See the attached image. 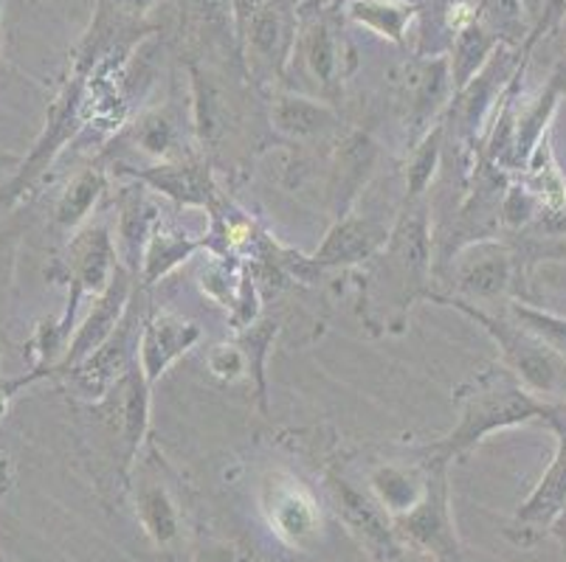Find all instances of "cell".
I'll list each match as a JSON object with an SVG mask.
<instances>
[{"label":"cell","mask_w":566,"mask_h":562,"mask_svg":"<svg viewBox=\"0 0 566 562\" xmlns=\"http://www.w3.org/2000/svg\"><path fill=\"white\" fill-rule=\"evenodd\" d=\"M364 318L375 332L400 335L420 298H431L434 236L429 200L406 203L392 225L389 242L361 265Z\"/></svg>","instance_id":"obj_1"},{"label":"cell","mask_w":566,"mask_h":562,"mask_svg":"<svg viewBox=\"0 0 566 562\" xmlns=\"http://www.w3.org/2000/svg\"><path fill=\"white\" fill-rule=\"evenodd\" d=\"M457 425L440 442L426 447V453L454 462L462 453L485 442L488 436L511 427L530 425L547 416V402L530 394L511 369L491 363L454 391Z\"/></svg>","instance_id":"obj_2"},{"label":"cell","mask_w":566,"mask_h":562,"mask_svg":"<svg viewBox=\"0 0 566 562\" xmlns=\"http://www.w3.org/2000/svg\"><path fill=\"white\" fill-rule=\"evenodd\" d=\"M431 301L449 304V307L460 309L462 316L471 318L473 324H480L499 347V358H502L499 363L511 369L530 394H535L542 402L566 400V358L555 352L547 340L524 329L511 316H491L485 307H476L473 301L440 296V293H434Z\"/></svg>","instance_id":"obj_3"},{"label":"cell","mask_w":566,"mask_h":562,"mask_svg":"<svg viewBox=\"0 0 566 562\" xmlns=\"http://www.w3.org/2000/svg\"><path fill=\"white\" fill-rule=\"evenodd\" d=\"M449 464L446 458L426 453V484L420 501L406 515L392 518L400 543L434 562H462V545L451 515Z\"/></svg>","instance_id":"obj_4"},{"label":"cell","mask_w":566,"mask_h":562,"mask_svg":"<svg viewBox=\"0 0 566 562\" xmlns=\"http://www.w3.org/2000/svg\"><path fill=\"white\" fill-rule=\"evenodd\" d=\"M118 247L113 242L111 225L105 220H91L71 234L69 251L60 259V278L69 282V301L54 321L56 335L69 349V340L76 329V312L85 298H96L107 290L116 273Z\"/></svg>","instance_id":"obj_5"},{"label":"cell","mask_w":566,"mask_h":562,"mask_svg":"<svg viewBox=\"0 0 566 562\" xmlns=\"http://www.w3.org/2000/svg\"><path fill=\"white\" fill-rule=\"evenodd\" d=\"M150 389L153 383L136 360L125 378L91 405L94 425H99V431L107 436V453L116 462L122 481L130 476L138 447L150 427Z\"/></svg>","instance_id":"obj_6"},{"label":"cell","mask_w":566,"mask_h":562,"mask_svg":"<svg viewBox=\"0 0 566 562\" xmlns=\"http://www.w3.org/2000/svg\"><path fill=\"white\" fill-rule=\"evenodd\" d=\"M293 56L305 62L307 74L316 79L324 99L336 105L344 76L353 74L355 68L353 49L342 29V9L318 0H307L305 7H300V31H296Z\"/></svg>","instance_id":"obj_7"},{"label":"cell","mask_w":566,"mask_h":562,"mask_svg":"<svg viewBox=\"0 0 566 562\" xmlns=\"http://www.w3.org/2000/svg\"><path fill=\"white\" fill-rule=\"evenodd\" d=\"M296 31H300V3L265 0L240 45L249 76H254L260 85L285 79V71L293 60V45H296Z\"/></svg>","instance_id":"obj_8"},{"label":"cell","mask_w":566,"mask_h":562,"mask_svg":"<svg viewBox=\"0 0 566 562\" xmlns=\"http://www.w3.org/2000/svg\"><path fill=\"white\" fill-rule=\"evenodd\" d=\"M147 309L138 307V301H130L125 318L113 329L111 338L96 349L94 354H87L80 365L65 374L74 391L85 400L96 402L125 378L130 365L138 360V343H142V329Z\"/></svg>","instance_id":"obj_9"},{"label":"cell","mask_w":566,"mask_h":562,"mask_svg":"<svg viewBox=\"0 0 566 562\" xmlns=\"http://www.w3.org/2000/svg\"><path fill=\"white\" fill-rule=\"evenodd\" d=\"M327 481H331L338 518L344 520V526L358 538V543L367 549V554L375 562H395L398 556H403L406 545L400 543L398 532H395L392 515L380 507L373 492H364L342 476H331Z\"/></svg>","instance_id":"obj_10"},{"label":"cell","mask_w":566,"mask_h":562,"mask_svg":"<svg viewBox=\"0 0 566 562\" xmlns=\"http://www.w3.org/2000/svg\"><path fill=\"white\" fill-rule=\"evenodd\" d=\"M454 296L462 301H493L507 296L513 285V254L496 240H482L462 247L449 262Z\"/></svg>","instance_id":"obj_11"},{"label":"cell","mask_w":566,"mask_h":562,"mask_svg":"<svg viewBox=\"0 0 566 562\" xmlns=\"http://www.w3.org/2000/svg\"><path fill=\"white\" fill-rule=\"evenodd\" d=\"M133 278L136 276H133L125 265L116 267L107 290L94 298V304L87 309L85 321L76 324L74 335H71L69 340V349H65L63 360H60V365L54 369V378H65L74 365H80L87 354H94L96 349L111 338L113 329L122 324V318H125L127 307H130L133 301V285H136Z\"/></svg>","instance_id":"obj_12"},{"label":"cell","mask_w":566,"mask_h":562,"mask_svg":"<svg viewBox=\"0 0 566 562\" xmlns=\"http://www.w3.org/2000/svg\"><path fill=\"white\" fill-rule=\"evenodd\" d=\"M566 509V436L555 433V456L544 470L542 481L535 484L527 501L516 509L507 529V538L522 549L535 545L553 529L558 515Z\"/></svg>","instance_id":"obj_13"},{"label":"cell","mask_w":566,"mask_h":562,"mask_svg":"<svg viewBox=\"0 0 566 562\" xmlns=\"http://www.w3.org/2000/svg\"><path fill=\"white\" fill-rule=\"evenodd\" d=\"M200 340V327L184 318L175 309H150L144 318L142 343H138V363L150 383L161 380L164 371L175 360L187 354Z\"/></svg>","instance_id":"obj_14"},{"label":"cell","mask_w":566,"mask_h":562,"mask_svg":"<svg viewBox=\"0 0 566 562\" xmlns=\"http://www.w3.org/2000/svg\"><path fill=\"white\" fill-rule=\"evenodd\" d=\"M392 229L375 216L344 214L331 225L327 236L313 254V265L322 267H361L389 242Z\"/></svg>","instance_id":"obj_15"},{"label":"cell","mask_w":566,"mask_h":562,"mask_svg":"<svg viewBox=\"0 0 566 562\" xmlns=\"http://www.w3.org/2000/svg\"><path fill=\"white\" fill-rule=\"evenodd\" d=\"M130 178L142 180L147 189L161 192L164 198L181 205H198V209H212L218 200V185H214L209 167L192 158H178V161H161L156 167L133 169L125 167Z\"/></svg>","instance_id":"obj_16"},{"label":"cell","mask_w":566,"mask_h":562,"mask_svg":"<svg viewBox=\"0 0 566 562\" xmlns=\"http://www.w3.org/2000/svg\"><path fill=\"white\" fill-rule=\"evenodd\" d=\"M161 223L158 209L147 198V185L133 178L130 183L122 185L116 194V242L118 254L125 256V267L138 276L142 273L144 247L150 242L153 231Z\"/></svg>","instance_id":"obj_17"},{"label":"cell","mask_w":566,"mask_h":562,"mask_svg":"<svg viewBox=\"0 0 566 562\" xmlns=\"http://www.w3.org/2000/svg\"><path fill=\"white\" fill-rule=\"evenodd\" d=\"M265 512L276 532L293 545H302L316 538L318 532V509L311 495L300 487V481H274L268 484Z\"/></svg>","instance_id":"obj_18"},{"label":"cell","mask_w":566,"mask_h":562,"mask_svg":"<svg viewBox=\"0 0 566 562\" xmlns=\"http://www.w3.org/2000/svg\"><path fill=\"white\" fill-rule=\"evenodd\" d=\"M271 124L282 136L307 141V138L327 136L338 124V110L327 99L280 91L271 99Z\"/></svg>","instance_id":"obj_19"},{"label":"cell","mask_w":566,"mask_h":562,"mask_svg":"<svg viewBox=\"0 0 566 562\" xmlns=\"http://www.w3.org/2000/svg\"><path fill=\"white\" fill-rule=\"evenodd\" d=\"M378 147L367 132H353L342 141L336 155V172H333V211L338 216L349 214V205L358 198L361 185L373 174Z\"/></svg>","instance_id":"obj_20"},{"label":"cell","mask_w":566,"mask_h":562,"mask_svg":"<svg viewBox=\"0 0 566 562\" xmlns=\"http://www.w3.org/2000/svg\"><path fill=\"white\" fill-rule=\"evenodd\" d=\"M502 45V40L480 18H473L471 23L462 25L454 34V40H451L449 49V68L454 93H460L473 76L480 74Z\"/></svg>","instance_id":"obj_21"},{"label":"cell","mask_w":566,"mask_h":562,"mask_svg":"<svg viewBox=\"0 0 566 562\" xmlns=\"http://www.w3.org/2000/svg\"><path fill=\"white\" fill-rule=\"evenodd\" d=\"M342 12L378 38H386L395 45H406L411 23L423 12V7L411 3V0H349Z\"/></svg>","instance_id":"obj_22"},{"label":"cell","mask_w":566,"mask_h":562,"mask_svg":"<svg viewBox=\"0 0 566 562\" xmlns=\"http://www.w3.org/2000/svg\"><path fill=\"white\" fill-rule=\"evenodd\" d=\"M107 178L99 167L82 169L69 185L65 192L60 194L54 209V225L65 234H74L82 225L91 223V214L99 205V200L105 198Z\"/></svg>","instance_id":"obj_23"},{"label":"cell","mask_w":566,"mask_h":562,"mask_svg":"<svg viewBox=\"0 0 566 562\" xmlns=\"http://www.w3.org/2000/svg\"><path fill=\"white\" fill-rule=\"evenodd\" d=\"M566 93V62L549 76L547 91L542 93V99L535 102L522 118H518L516 127V149H513V167H527L530 155H533L535 144L542 141L549 132V121H553V113L558 107V99Z\"/></svg>","instance_id":"obj_24"},{"label":"cell","mask_w":566,"mask_h":562,"mask_svg":"<svg viewBox=\"0 0 566 562\" xmlns=\"http://www.w3.org/2000/svg\"><path fill=\"white\" fill-rule=\"evenodd\" d=\"M426 470H406L400 464H380L369 473V492L380 501L386 512L398 518L406 515L423 495Z\"/></svg>","instance_id":"obj_25"},{"label":"cell","mask_w":566,"mask_h":562,"mask_svg":"<svg viewBox=\"0 0 566 562\" xmlns=\"http://www.w3.org/2000/svg\"><path fill=\"white\" fill-rule=\"evenodd\" d=\"M136 503L138 518H142V526L147 529L150 540L158 549L167 551L181 534V518H178V509H175L167 487L158 481H144L136 492Z\"/></svg>","instance_id":"obj_26"},{"label":"cell","mask_w":566,"mask_h":562,"mask_svg":"<svg viewBox=\"0 0 566 562\" xmlns=\"http://www.w3.org/2000/svg\"><path fill=\"white\" fill-rule=\"evenodd\" d=\"M195 247H198V242L189 240L187 234L158 223L156 231H153L150 242H147V247H144V259H142L144 285L147 287L156 285L158 278L167 276L172 267H178L184 259H189V256L195 254Z\"/></svg>","instance_id":"obj_27"},{"label":"cell","mask_w":566,"mask_h":562,"mask_svg":"<svg viewBox=\"0 0 566 562\" xmlns=\"http://www.w3.org/2000/svg\"><path fill=\"white\" fill-rule=\"evenodd\" d=\"M442 136H446V124H437L434 130L411 147L409 169H406V203L423 200L429 192L431 180H434L437 167H440Z\"/></svg>","instance_id":"obj_28"},{"label":"cell","mask_w":566,"mask_h":562,"mask_svg":"<svg viewBox=\"0 0 566 562\" xmlns=\"http://www.w3.org/2000/svg\"><path fill=\"white\" fill-rule=\"evenodd\" d=\"M136 144L153 158L161 161H178L175 158V147H178V127L167 113L156 110L147 113L136 121Z\"/></svg>","instance_id":"obj_29"},{"label":"cell","mask_w":566,"mask_h":562,"mask_svg":"<svg viewBox=\"0 0 566 562\" xmlns=\"http://www.w3.org/2000/svg\"><path fill=\"white\" fill-rule=\"evenodd\" d=\"M507 316L516 324H522L524 329H530L533 335H538L542 340H547L555 352H560L566 358V318L553 316L547 309L530 307V304L522 301L507 304Z\"/></svg>","instance_id":"obj_30"},{"label":"cell","mask_w":566,"mask_h":562,"mask_svg":"<svg viewBox=\"0 0 566 562\" xmlns=\"http://www.w3.org/2000/svg\"><path fill=\"white\" fill-rule=\"evenodd\" d=\"M276 335V324L271 321H260L251 327L249 324V332L240 335V349H243L245 354V363H249V374L254 371L256 374V391H260V396H265V380H262V358H265L268 347H271V340H274Z\"/></svg>","instance_id":"obj_31"},{"label":"cell","mask_w":566,"mask_h":562,"mask_svg":"<svg viewBox=\"0 0 566 562\" xmlns=\"http://www.w3.org/2000/svg\"><path fill=\"white\" fill-rule=\"evenodd\" d=\"M538 211H542V203L535 200L527 185H507V192L502 198V225L522 229Z\"/></svg>","instance_id":"obj_32"},{"label":"cell","mask_w":566,"mask_h":562,"mask_svg":"<svg viewBox=\"0 0 566 562\" xmlns=\"http://www.w3.org/2000/svg\"><path fill=\"white\" fill-rule=\"evenodd\" d=\"M209 371L214 378L223 380V383H234L249 371V363H245V354L240 349V343H223V347H214L209 352Z\"/></svg>","instance_id":"obj_33"},{"label":"cell","mask_w":566,"mask_h":562,"mask_svg":"<svg viewBox=\"0 0 566 562\" xmlns=\"http://www.w3.org/2000/svg\"><path fill=\"white\" fill-rule=\"evenodd\" d=\"M18 231H0V321H3V307H7L9 287L14 278V262H18Z\"/></svg>","instance_id":"obj_34"},{"label":"cell","mask_w":566,"mask_h":562,"mask_svg":"<svg viewBox=\"0 0 566 562\" xmlns=\"http://www.w3.org/2000/svg\"><path fill=\"white\" fill-rule=\"evenodd\" d=\"M566 14V0H544V9H542V18H538V23H535L533 34H530L527 43L522 45L524 54H530L533 51V45L538 43V40L547 34L549 29H555V25L560 23V18Z\"/></svg>","instance_id":"obj_35"},{"label":"cell","mask_w":566,"mask_h":562,"mask_svg":"<svg viewBox=\"0 0 566 562\" xmlns=\"http://www.w3.org/2000/svg\"><path fill=\"white\" fill-rule=\"evenodd\" d=\"M553 433H564L566 436V400L560 402H547V416H544Z\"/></svg>","instance_id":"obj_36"},{"label":"cell","mask_w":566,"mask_h":562,"mask_svg":"<svg viewBox=\"0 0 566 562\" xmlns=\"http://www.w3.org/2000/svg\"><path fill=\"white\" fill-rule=\"evenodd\" d=\"M9 487H12V462H9L7 450L0 447V498L9 492Z\"/></svg>","instance_id":"obj_37"},{"label":"cell","mask_w":566,"mask_h":562,"mask_svg":"<svg viewBox=\"0 0 566 562\" xmlns=\"http://www.w3.org/2000/svg\"><path fill=\"white\" fill-rule=\"evenodd\" d=\"M549 532H553L555 538H558L560 543H564V549H566V509L558 515V520H555L553 529H549Z\"/></svg>","instance_id":"obj_38"},{"label":"cell","mask_w":566,"mask_h":562,"mask_svg":"<svg viewBox=\"0 0 566 562\" xmlns=\"http://www.w3.org/2000/svg\"><path fill=\"white\" fill-rule=\"evenodd\" d=\"M426 560H429V556H423V554L406 556V551H403V556H398V560H395V562H426Z\"/></svg>","instance_id":"obj_39"},{"label":"cell","mask_w":566,"mask_h":562,"mask_svg":"<svg viewBox=\"0 0 566 562\" xmlns=\"http://www.w3.org/2000/svg\"><path fill=\"white\" fill-rule=\"evenodd\" d=\"M327 3H331V7H336V9H344L349 0H327Z\"/></svg>","instance_id":"obj_40"},{"label":"cell","mask_w":566,"mask_h":562,"mask_svg":"<svg viewBox=\"0 0 566 562\" xmlns=\"http://www.w3.org/2000/svg\"><path fill=\"white\" fill-rule=\"evenodd\" d=\"M0 12H3V0H0Z\"/></svg>","instance_id":"obj_41"},{"label":"cell","mask_w":566,"mask_h":562,"mask_svg":"<svg viewBox=\"0 0 566 562\" xmlns=\"http://www.w3.org/2000/svg\"><path fill=\"white\" fill-rule=\"evenodd\" d=\"M0 354H3V349H0Z\"/></svg>","instance_id":"obj_42"}]
</instances>
